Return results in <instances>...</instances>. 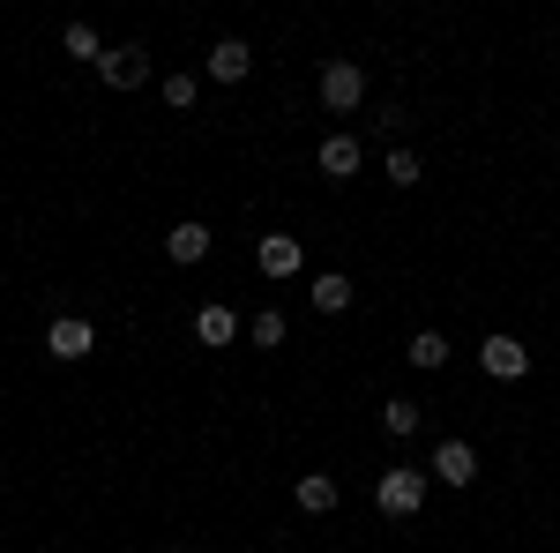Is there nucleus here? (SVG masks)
I'll return each mask as SVG.
<instances>
[{
  "label": "nucleus",
  "mask_w": 560,
  "mask_h": 553,
  "mask_svg": "<svg viewBox=\"0 0 560 553\" xmlns=\"http://www.w3.org/2000/svg\"><path fill=\"white\" fill-rule=\"evenodd\" d=\"M478 367H486L493 382H523V375H530V352H523V337H501V330H493V337L478 344Z\"/></svg>",
  "instance_id": "obj_3"
},
{
  "label": "nucleus",
  "mask_w": 560,
  "mask_h": 553,
  "mask_svg": "<svg viewBox=\"0 0 560 553\" xmlns=\"http://www.w3.org/2000/svg\"><path fill=\"white\" fill-rule=\"evenodd\" d=\"M433 479H441V486H471L478 479V449L471 441H441V449H433Z\"/></svg>",
  "instance_id": "obj_9"
},
{
  "label": "nucleus",
  "mask_w": 560,
  "mask_h": 553,
  "mask_svg": "<svg viewBox=\"0 0 560 553\" xmlns=\"http://www.w3.org/2000/svg\"><path fill=\"white\" fill-rule=\"evenodd\" d=\"M202 68H210V83H247V68H255V53H247V38H217Z\"/></svg>",
  "instance_id": "obj_8"
},
{
  "label": "nucleus",
  "mask_w": 560,
  "mask_h": 553,
  "mask_svg": "<svg viewBox=\"0 0 560 553\" xmlns=\"http://www.w3.org/2000/svg\"><path fill=\"white\" fill-rule=\"evenodd\" d=\"M165 105H173V113H187V105H195V97H202V83H195V76H165Z\"/></svg>",
  "instance_id": "obj_18"
},
{
  "label": "nucleus",
  "mask_w": 560,
  "mask_h": 553,
  "mask_svg": "<svg viewBox=\"0 0 560 553\" xmlns=\"http://www.w3.org/2000/svg\"><path fill=\"white\" fill-rule=\"evenodd\" d=\"M359 97H366V68L359 60H329L322 68V105L329 113H359Z\"/></svg>",
  "instance_id": "obj_2"
},
{
  "label": "nucleus",
  "mask_w": 560,
  "mask_h": 553,
  "mask_svg": "<svg viewBox=\"0 0 560 553\" xmlns=\"http://www.w3.org/2000/svg\"><path fill=\"white\" fill-rule=\"evenodd\" d=\"M45 352H52V359H90V352H97V330H90L83 314H60V322L45 330Z\"/></svg>",
  "instance_id": "obj_6"
},
{
  "label": "nucleus",
  "mask_w": 560,
  "mask_h": 553,
  "mask_svg": "<svg viewBox=\"0 0 560 553\" xmlns=\"http://www.w3.org/2000/svg\"><path fill=\"white\" fill-rule=\"evenodd\" d=\"M292 502H300L306 516H329L337 509V479H329V471H306L300 486H292Z\"/></svg>",
  "instance_id": "obj_11"
},
{
  "label": "nucleus",
  "mask_w": 560,
  "mask_h": 553,
  "mask_svg": "<svg viewBox=\"0 0 560 553\" xmlns=\"http://www.w3.org/2000/svg\"><path fill=\"white\" fill-rule=\"evenodd\" d=\"M351 277L345 269H322V277H314V307H322V314H351Z\"/></svg>",
  "instance_id": "obj_13"
},
{
  "label": "nucleus",
  "mask_w": 560,
  "mask_h": 553,
  "mask_svg": "<svg viewBox=\"0 0 560 553\" xmlns=\"http://www.w3.org/2000/svg\"><path fill=\"white\" fill-rule=\"evenodd\" d=\"M359 165H366L359 135H322V172H329V180H351Z\"/></svg>",
  "instance_id": "obj_10"
},
{
  "label": "nucleus",
  "mask_w": 560,
  "mask_h": 553,
  "mask_svg": "<svg viewBox=\"0 0 560 553\" xmlns=\"http://www.w3.org/2000/svg\"><path fill=\"white\" fill-rule=\"evenodd\" d=\"M404 359H411V367H427V375H433V367H448V337H441V330H419Z\"/></svg>",
  "instance_id": "obj_15"
},
{
  "label": "nucleus",
  "mask_w": 560,
  "mask_h": 553,
  "mask_svg": "<svg viewBox=\"0 0 560 553\" xmlns=\"http://www.w3.org/2000/svg\"><path fill=\"white\" fill-rule=\"evenodd\" d=\"M195 337L210 344V352H224V344L240 337V314H232V307H202V314H195Z\"/></svg>",
  "instance_id": "obj_12"
},
{
  "label": "nucleus",
  "mask_w": 560,
  "mask_h": 553,
  "mask_svg": "<svg viewBox=\"0 0 560 553\" xmlns=\"http://www.w3.org/2000/svg\"><path fill=\"white\" fill-rule=\"evenodd\" d=\"M247 337H255V352H277V344H284V314H277V307H261L255 322H247Z\"/></svg>",
  "instance_id": "obj_16"
},
{
  "label": "nucleus",
  "mask_w": 560,
  "mask_h": 553,
  "mask_svg": "<svg viewBox=\"0 0 560 553\" xmlns=\"http://www.w3.org/2000/svg\"><path fill=\"white\" fill-rule=\"evenodd\" d=\"M165 255H173L179 269H195V262L210 255V224H202V217H179L173 232H165Z\"/></svg>",
  "instance_id": "obj_7"
},
{
  "label": "nucleus",
  "mask_w": 560,
  "mask_h": 553,
  "mask_svg": "<svg viewBox=\"0 0 560 553\" xmlns=\"http://www.w3.org/2000/svg\"><path fill=\"white\" fill-rule=\"evenodd\" d=\"M60 45H68L75 60H105V38H97L90 23H68V31H60Z\"/></svg>",
  "instance_id": "obj_17"
},
{
  "label": "nucleus",
  "mask_w": 560,
  "mask_h": 553,
  "mask_svg": "<svg viewBox=\"0 0 560 553\" xmlns=\"http://www.w3.org/2000/svg\"><path fill=\"white\" fill-rule=\"evenodd\" d=\"M255 262H261L269 285H284V277H300V269H306V247H300V240H284V232H269V240L255 247Z\"/></svg>",
  "instance_id": "obj_5"
},
{
  "label": "nucleus",
  "mask_w": 560,
  "mask_h": 553,
  "mask_svg": "<svg viewBox=\"0 0 560 553\" xmlns=\"http://www.w3.org/2000/svg\"><path fill=\"white\" fill-rule=\"evenodd\" d=\"M97 76H105L113 90H142V76H150V53H142V45H105Z\"/></svg>",
  "instance_id": "obj_4"
},
{
  "label": "nucleus",
  "mask_w": 560,
  "mask_h": 553,
  "mask_svg": "<svg viewBox=\"0 0 560 553\" xmlns=\"http://www.w3.org/2000/svg\"><path fill=\"white\" fill-rule=\"evenodd\" d=\"M419 419H427V412H419L411 396H388V404H382V434H396V441H411V434H419Z\"/></svg>",
  "instance_id": "obj_14"
},
{
  "label": "nucleus",
  "mask_w": 560,
  "mask_h": 553,
  "mask_svg": "<svg viewBox=\"0 0 560 553\" xmlns=\"http://www.w3.org/2000/svg\"><path fill=\"white\" fill-rule=\"evenodd\" d=\"M388 187H419V158H411V150H388Z\"/></svg>",
  "instance_id": "obj_19"
},
{
  "label": "nucleus",
  "mask_w": 560,
  "mask_h": 553,
  "mask_svg": "<svg viewBox=\"0 0 560 553\" xmlns=\"http://www.w3.org/2000/svg\"><path fill=\"white\" fill-rule=\"evenodd\" d=\"M374 509H382V516H419V509H427V471L388 464L382 479H374Z\"/></svg>",
  "instance_id": "obj_1"
}]
</instances>
